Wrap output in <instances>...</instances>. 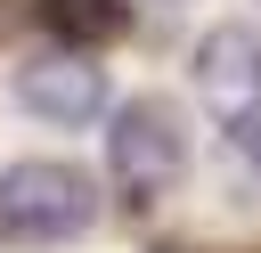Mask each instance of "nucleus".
<instances>
[{
  "label": "nucleus",
  "mask_w": 261,
  "mask_h": 253,
  "mask_svg": "<svg viewBox=\"0 0 261 253\" xmlns=\"http://www.w3.org/2000/svg\"><path fill=\"white\" fill-rule=\"evenodd\" d=\"M106 171H114V188H122L130 204L171 196L179 171H188V122H179V106H171V98H130V106H114Z\"/></svg>",
  "instance_id": "nucleus-1"
},
{
  "label": "nucleus",
  "mask_w": 261,
  "mask_h": 253,
  "mask_svg": "<svg viewBox=\"0 0 261 253\" xmlns=\"http://www.w3.org/2000/svg\"><path fill=\"white\" fill-rule=\"evenodd\" d=\"M98 220V188L57 163V155H24L0 171V229L8 237H33V245H57V237H82Z\"/></svg>",
  "instance_id": "nucleus-2"
},
{
  "label": "nucleus",
  "mask_w": 261,
  "mask_h": 253,
  "mask_svg": "<svg viewBox=\"0 0 261 253\" xmlns=\"http://www.w3.org/2000/svg\"><path fill=\"white\" fill-rule=\"evenodd\" d=\"M16 106L41 122H90V114H106V65H90V49L33 57L16 73Z\"/></svg>",
  "instance_id": "nucleus-3"
},
{
  "label": "nucleus",
  "mask_w": 261,
  "mask_h": 253,
  "mask_svg": "<svg viewBox=\"0 0 261 253\" xmlns=\"http://www.w3.org/2000/svg\"><path fill=\"white\" fill-rule=\"evenodd\" d=\"M196 90L212 98L220 122H245L261 106V33L253 24H212L196 41Z\"/></svg>",
  "instance_id": "nucleus-4"
},
{
  "label": "nucleus",
  "mask_w": 261,
  "mask_h": 253,
  "mask_svg": "<svg viewBox=\"0 0 261 253\" xmlns=\"http://www.w3.org/2000/svg\"><path fill=\"white\" fill-rule=\"evenodd\" d=\"M41 16L57 24V41H65V49H106V41H122V33H130V8H122V0H49Z\"/></svg>",
  "instance_id": "nucleus-5"
},
{
  "label": "nucleus",
  "mask_w": 261,
  "mask_h": 253,
  "mask_svg": "<svg viewBox=\"0 0 261 253\" xmlns=\"http://www.w3.org/2000/svg\"><path fill=\"white\" fill-rule=\"evenodd\" d=\"M228 147H237V155H245V163L261 171V106H253L245 122H228Z\"/></svg>",
  "instance_id": "nucleus-6"
}]
</instances>
